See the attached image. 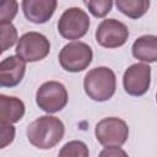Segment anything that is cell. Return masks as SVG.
Here are the masks:
<instances>
[{
    "label": "cell",
    "instance_id": "cell-1",
    "mask_svg": "<svg viewBox=\"0 0 157 157\" xmlns=\"http://www.w3.org/2000/svg\"><path fill=\"white\" fill-rule=\"evenodd\" d=\"M65 134L63 121L52 115H43L33 120L27 128V139L37 148L48 150L56 146Z\"/></svg>",
    "mask_w": 157,
    "mask_h": 157
},
{
    "label": "cell",
    "instance_id": "cell-2",
    "mask_svg": "<svg viewBox=\"0 0 157 157\" xmlns=\"http://www.w3.org/2000/svg\"><path fill=\"white\" fill-rule=\"evenodd\" d=\"M83 88L86 94L96 102L110 99L117 88L114 71L107 66H98L90 70L83 78Z\"/></svg>",
    "mask_w": 157,
    "mask_h": 157
},
{
    "label": "cell",
    "instance_id": "cell-3",
    "mask_svg": "<svg viewBox=\"0 0 157 157\" xmlns=\"http://www.w3.org/2000/svg\"><path fill=\"white\" fill-rule=\"evenodd\" d=\"M94 135L104 147H120L129 137V128L123 119L109 117L97 123Z\"/></svg>",
    "mask_w": 157,
    "mask_h": 157
},
{
    "label": "cell",
    "instance_id": "cell-4",
    "mask_svg": "<svg viewBox=\"0 0 157 157\" xmlns=\"http://www.w3.org/2000/svg\"><path fill=\"white\" fill-rule=\"evenodd\" d=\"M92 59L93 52L91 47L83 42L67 43L59 53V63L61 67L69 72L83 71L92 63Z\"/></svg>",
    "mask_w": 157,
    "mask_h": 157
},
{
    "label": "cell",
    "instance_id": "cell-5",
    "mask_svg": "<svg viewBox=\"0 0 157 157\" xmlns=\"http://www.w3.org/2000/svg\"><path fill=\"white\" fill-rule=\"evenodd\" d=\"M16 55L25 63L43 60L50 50L49 39L38 32H27L17 39Z\"/></svg>",
    "mask_w": 157,
    "mask_h": 157
},
{
    "label": "cell",
    "instance_id": "cell-6",
    "mask_svg": "<svg viewBox=\"0 0 157 157\" xmlns=\"http://www.w3.org/2000/svg\"><path fill=\"white\" fill-rule=\"evenodd\" d=\"M90 28V17L80 7H70L63 12L58 21V32L65 39L82 38Z\"/></svg>",
    "mask_w": 157,
    "mask_h": 157
},
{
    "label": "cell",
    "instance_id": "cell-7",
    "mask_svg": "<svg viewBox=\"0 0 157 157\" xmlns=\"http://www.w3.org/2000/svg\"><path fill=\"white\" fill-rule=\"evenodd\" d=\"M36 103L45 113L60 112L67 103V91L61 82H44L37 90Z\"/></svg>",
    "mask_w": 157,
    "mask_h": 157
},
{
    "label": "cell",
    "instance_id": "cell-8",
    "mask_svg": "<svg viewBox=\"0 0 157 157\" xmlns=\"http://www.w3.org/2000/svg\"><path fill=\"white\" fill-rule=\"evenodd\" d=\"M129 38V29L128 27L115 20V18H107L103 20L96 31V40L99 45L113 49L121 47L126 43Z\"/></svg>",
    "mask_w": 157,
    "mask_h": 157
},
{
    "label": "cell",
    "instance_id": "cell-9",
    "mask_svg": "<svg viewBox=\"0 0 157 157\" xmlns=\"http://www.w3.org/2000/svg\"><path fill=\"white\" fill-rule=\"evenodd\" d=\"M150 82L151 67L144 63L130 65L123 76V86L125 92L134 97L145 94L150 88Z\"/></svg>",
    "mask_w": 157,
    "mask_h": 157
},
{
    "label": "cell",
    "instance_id": "cell-10",
    "mask_svg": "<svg viewBox=\"0 0 157 157\" xmlns=\"http://www.w3.org/2000/svg\"><path fill=\"white\" fill-rule=\"evenodd\" d=\"M26 72V63L17 55H10L0 63V88L17 86Z\"/></svg>",
    "mask_w": 157,
    "mask_h": 157
},
{
    "label": "cell",
    "instance_id": "cell-11",
    "mask_svg": "<svg viewBox=\"0 0 157 157\" xmlns=\"http://www.w3.org/2000/svg\"><path fill=\"white\" fill-rule=\"evenodd\" d=\"M56 5V0H23L22 10L28 21L39 25L49 21Z\"/></svg>",
    "mask_w": 157,
    "mask_h": 157
},
{
    "label": "cell",
    "instance_id": "cell-12",
    "mask_svg": "<svg viewBox=\"0 0 157 157\" xmlns=\"http://www.w3.org/2000/svg\"><path fill=\"white\" fill-rule=\"evenodd\" d=\"M25 115V103L12 96L0 93V124H13Z\"/></svg>",
    "mask_w": 157,
    "mask_h": 157
},
{
    "label": "cell",
    "instance_id": "cell-13",
    "mask_svg": "<svg viewBox=\"0 0 157 157\" xmlns=\"http://www.w3.org/2000/svg\"><path fill=\"white\" fill-rule=\"evenodd\" d=\"M134 58L144 63H155L157 60V37L146 34L139 37L131 48Z\"/></svg>",
    "mask_w": 157,
    "mask_h": 157
},
{
    "label": "cell",
    "instance_id": "cell-14",
    "mask_svg": "<svg viewBox=\"0 0 157 157\" xmlns=\"http://www.w3.org/2000/svg\"><path fill=\"white\" fill-rule=\"evenodd\" d=\"M115 5L121 13H124L125 16L132 20H137L147 12L150 7V1L148 0H117Z\"/></svg>",
    "mask_w": 157,
    "mask_h": 157
},
{
    "label": "cell",
    "instance_id": "cell-15",
    "mask_svg": "<svg viewBox=\"0 0 157 157\" xmlns=\"http://www.w3.org/2000/svg\"><path fill=\"white\" fill-rule=\"evenodd\" d=\"M58 157H90V151L85 142L72 140L61 147Z\"/></svg>",
    "mask_w": 157,
    "mask_h": 157
},
{
    "label": "cell",
    "instance_id": "cell-16",
    "mask_svg": "<svg viewBox=\"0 0 157 157\" xmlns=\"http://www.w3.org/2000/svg\"><path fill=\"white\" fill-rule=\"evenodd\" d=\"M17 40V29L12 23L0 25V54L11 48Z\"/></svg>",
    "mask_w": 157,
    "mask_h": 157
},
{
    "label": "cell",
    "instance_id": "cell-17",
    "mask_svg": "<svg viewBox=\"0 0 157 157\" xmlns=\"http://www.w3.org/2000/svg\"><path fill=\"white\" fill-rule=\"evenodd\" d=\"M83 4L87 6L88 11L98 18H102L104 16H107L113 6V1L112 0H88V1H83Z\"/></svg>",
    "mask_w": 157,
    "mask_h": 157
},
{
    "label": "cell",
    "instance_id": "cell-18",
    "mask_svg": "<svg viewBox=\"0 0 157 157\" xmlns=\"http://www.w3.org/2000/svg\"><path fill=\"white\" fill-rule=\"evenodd\" d=\"M18 11V4L15 0H0V25L11 23Z\"/></svg>",
    "mask_w": 157,
    "mask_h": 157
},
{
    "label": "cell",
    "instance_id": "cell-19",
    "mask_svg": "<svg viewBox=\"0 0 157 157\" xmlns=\"http://www.w3.org/2000/svg\"><path fill=\"white\" fill-rule=\"evenodd\" d=\"M16 135V129L12 124H0V148L9 146Z\"/></svg>",
    "mask_w": 157,
    "mask_h": 157
},
{
    "label": "cell",
    "instance_id": "cell-20",
    "mask_svg": "<svg viewBox=\"0 0 157 157\" xmlns=\"http://www.w3.org/2000/svg\"><path fill=\"white\" fill-rule=\"evenodd\" d=\"M98 157H129V155L121 147H104Z\"/></svg>",
    "mask_w": 157,
    "mask_h": 157
}]
</instances>
